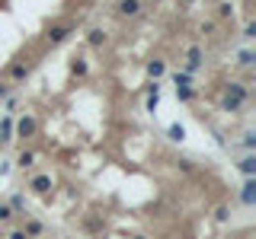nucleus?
Instances as JSON below:
<instances>
[{
  "label": "nucleus",
  "mask_w": 256,
  "mask_h": 239,
  "mask_svg": "<svg viewBox=\"0 0 256 239\" xmlns=\"http://www.w3.org/2000/svg\"><path fill=\"white\" fill-rule=\"evenodd\" d=\"M26 188H29L32 195H48V191L55 188V175L51 172H36V175H29Z\"/></svg>",
  "instance_id": "3"
},
{
  "label": "nucleus",
  "mask_w": 256,
  "mask_h": 239,
  "mask_svg": "<svg viewBox=\"0 0 256 239\" xmlns=\"http://www.w3.org/2000/svg\"><path fill=\"white\" fill-rule=\"evenodd\" d=\"M253 143H256V140H253V134H244V147H247V150H253Z\"/></svg>",
  "instance_id": "26"
},
{
  "label": "nucleus",
  "mask_w": 256,
  "mask_h": 239,
  "mask_svg": "<svg viewBox=\"0 0 256 239\" xmlns=\"http://www.w3.org/2000/svg\"><path fill=\"white\" fill-rule=\"evenodd\" d=\"M13 220H16V210L10 207V201H3L0 204V227H10Z\"/></svg>",
  "instance_id": "14"
},
{
  "label": "nucleus",
  "mask_w": 256,
  "mask_h": 239,
  "mask_svg": "<svg viewBox=\"0 0 256 239\" xmlns=\"http://www.w3.org/2000/svg\"><path fill=\"white\" fill-rule=\"evenodd\" d=\"M240 201H244L247 207H253V204H256V179H247L244 185H240Z\"/></svg>",
  "instance_id": "10"
},
{
  "label": "nucleus",
  "mask_w": 256,
  "mask_h": 239,
  "mask_svg": "<svg viewBox=\"0 0 256 239\" xmlns=\"http://www.w3.org/2000/svg\"><path fill=\"white\" fill-rule=\"evenodd\" d=\"M6 239H26V233H23V230H10V236H6Z\"/></svg>",
  "instance_id": "27"
},
{
  "label": "nucleus",
  "mask_w": 256,
  "mask_h": 239,
  "mask_svg": "<svg viewBox=\"0 0 256 239\" xmlns=\"http://www.w3.org/2000/svg\"><path fill=\"white\" fill-rule=\"evenodd\" d=\"M237 169H240V172L247 175V179H253V175H256V156H253V153H247L244 160L237 163Z\"/></svg>",
  "instance_id": "13"
},
{
  "label": "nucleus",
  "mask_w": 256,
  "mask_h": 239,
  "mask_svg": "<svg viewBox=\"0 0 256 239\" xmlns=\"http://www.w3.org/2000/svg\"><path fill=\"white\" fill-rule=\"evenodd\" d=\"M71 70H74V77H86V58H77L71 64Z\"/></svg>",
  "instance_id": "21"
},
{
  "label": "nucleus",
  "mask_w": 256,
  "mask_h": 239,
  "mask_svg": "<svg viewBox=\"0 0 256 239\" xmlns=\"http://www.w3.org/2000/svg\"><path fill=\"white\" fill-rule=\"evenodd\" d=\"M244 102H247V86L244 83L234 80V83L224 86V99H221V108H224V112H237Z\"/></svg>",
  "instance_id": "1"
},
{
  "label": "nucleus",
  "mask_w": 256,
  "mask_h": 239,
  "mask_svg": "<svg viewBox=\"0 0 256 239\" xmlns=\"http://www.w3.org/2000/svg\"><path fill=\"white\" fill-rule=\"evenodd\" d=\"M214 217H218V220H227V217H231V210H227V207H218V210H214Z\"/></svg>",
  "instance_id": "24"
},
{
  "label": "nucleus",
  "mask_w": 256,
  "mask_h": 239,
  "mask_svg": "<svg viewBox=\"0 0 256 239\" xmlns=\"http://www.w3.org/2000/svg\"><path fill=\"white\" fill-rule=\"evenodd\" d=\"M16 166L19 169H32L36 166V153H32V150H23V153L16 156Z\"/></svg>",
  "instance_id": "15"
},
{
  "label": "nucleus",
  "mask_w": 256,
  "mask_h": 239,
  "mask_svg": "<svg viewBox=\"0 0 256 239\" xmlns=\"http://www.w3.org/2000/svg\"><path fill=\"white\" fill-rule=\"evenodd\" d=\"M157 105H160V83H157V80H151V86H147V102H144V108H147V112H157Z\"/></svg>",
  "instance_id": "9"
},
{
  "label": "nucleus",
  "mask_w": 256,
  "mask_h": 239,
  "mask_svg": "<svg viewBox=\"0 0 256 239\" xmlns=\"http://www.w3.org/2000/svg\"><path fill=\"white\" fill-rule=\"evenodd\" d=\"M23 233H26V239H39V236H45V223L26 214V220H23Z\"/></svg>",
  "instance_id": "7"
},
{
  "label": "nucleus",
  "mask_w": 256,
  "mask_h": 239,
  "mask_svg": "<svg viewBox=\"0 0 256 239\" xmlns=\"http://www.w3.org/2000/svg\"><path fill=\"white\" fill-rule=\"evenodd\" d=\"M237 64H240V67H253V64H256V54H253V51H240V54H237Z\"/></svg>",
  "instance_id": "20"
},
{
  "label": "nucleus",
  "mask_w": 256,
  "mask_h": 239,
  "mask_svg": "<svg viewBox=\"0 0 256 239\" xmlns=\"http://www.w3.org/2000/svg\"><path fill=\"white\" fill-rule=\"evenodd\" d=\"M0 147H3V137H0Z\"/></svg>",
  "instance_id": "30"
},
{
  "label": "nucleus",
  "mask_w": 256,
  "mask_h": 239,
  "mask_svg": "<svg viewBox=\"0 0 256 239\" xmlns=\"http://www.w3.org/2000/svg\"><path fill=\"white\" fill-rule=\"evenodd\" d=\"M176 99L179 102H192L195 99V86H176Z\"/></svg>",
  "instance_id": "18"
},
{
  "label": "nucleus",
  "mask_w": 256,
  "mask_h": 239,
  "mask_svg": "<svg viewBox=\"0 0 256 239\" xmlns=\"http://www.w3.org/2000/svg\"><path fill=\"white\" fill-rule=\"evenodd\" d=\"M39 134V118L32 112H26V115H19L16 121H13V137H36Z\"/></svg>",
  "instance_id": "2"
},
{
  "label": "nucleus",
  "mask_w": 256,
  "mask_h": 239,
  "mask_svg": "<svg viewBox=\"0 0 256 239\" xmlns=\"http://www.w3.org/2000/svg\"><path fill=\"white\" fill-rule=\"evenodd\" d=\"M86 42H90V48H106L109 45V32L106 29H90L86 32Z\"/></svg>",
  "instance_id": "11"
},
{
  "label": "nucleus",
  "mask_w": 256,
  "mask_h": 239,
  "mask_svg": "<svg viewBox=\"0 0 256 239\" xmlns=\"http://www.w3.org/2000/svg\"><path fill=\"white\" fill-rule=\"evenodd\" d=\"M164 73H167V61H164V58L147 61V77H151V80H160Z\"/></svg>",
  "instance_id": "12"
},
{
  "label": "nucleus",
  "mask_w": 256,
  "mask_h": 239,
  "mask_svg": "<svg viewBox=\"0 0 256 239\" xmlns=\"http://www.w3.org/2000/svg\"><path fill=\"white\" fill-rule=\"evenodd\" d=\"M173 83H176V86H192V77L186 70H176V73H173Z\"/></svg>",
  "instance_id": "22"
},
{
  "label": "nucleus",
  "mask_w": 256,
  "mask_h": 239,
  "mask_svg": "<svg viewBox=\"0 0 256 239\" xmlns=\"http://www.w3.org/2000/svg\"><path fill=\"white\" fill-rule=\"evenodd\" d=\"M116 13L122 19H138L144 13V0H119L116 3Z\"/></svg>",
  "instance_id": "5"
},
{
  "label": "nucleus",
  "mask_w": 256,
  "mask_h": 239,
  "mask_svg": "<svg viewBox=\"0 0 256 239\" xmlns=\"http://www.w3.org/2000/svg\"><path fill=\"white\" fill-rule=\"evenodd\" d=\"M167 137H170V140H186V128L183 125H170V128H167Z\"/></svg>",
  "instance_id": "16"
},
{
  "label": "nucleus",
  "mask_w": 256,
  "mask_h": 239,
  "mask_svg": "<svg viewBox=\"0 0 256 239\" xmlns=\"http://www.w3.org/2000/svg\"><path fill=\"white\" fill-rule=\"evenodd\" d=\"M0 137H3V143L13 140V118H3V121H0Z\"/></svg>",
  "instance_id": "17"
},
{
  "label": "nucleus",
  "mask_w": 256,
  "mask_h": 239,
  "mask_svg": "<svg viewBox=\"0 0 256 239\" xmlns=\"http://www.w3.org/2000/svg\"><path fill=\"white\" fill-rule=\"evenodd\" d=\"M202 64H205V48H202V45H189V48H186V58H183V67H186V73L192 77V73L199 70Z\"/></svg>",
  "instance_id": "4"
},
{
  "label": "nucleus",
  "mask_w": 256,
  "mask_h": 239,
  "mask_svg": "<svg viewBox=\"0 0 256 239\" xmlns=\"http://www.w3.org/2000/svg\"><path fill=\"white\" fill-rule=\"evenodd\" d=\"M218 19H221V23L234 19V3H221V6H218Z\"/></svg>",
  "instance_id": "19"
},
{
  "label": "nucleus",
  "mask_w": 256,
  "mask_h": 239,
  "mask_svg": "<svg viewBox=\"0 0 256 239\" xmlns=\"http://www.w3.org/2000/svg\"><path fill=\"white\" fill-rule=\"evenodd\" d=\"M6 77H10V86L13 83H23V80H29V67H26L23 61H13L10 70H6Z\"/></svg>",
  "instance_id": "8"
},
{
  "label": "nucleus",
  "mask_w": 256,
  "mask_h": 239,
  "mask_svg": "<svg viewBox=\"0 0 256 239\" xmlns=\"http://www.w3.org/2000/svg\"><path fill=\"white\" fill-rule=\"evenodd\" d=\"M10 90H13L10 83H0V99H6V96H10Z\"/></svg>",
  "instance_id": "25"
},
{
  "label": "nucleus",
  "mask_w": 256,
  "mask_h": 239,
  "mask_svg": "<svg viewBox=\"0 0 256 239\" xmlns=\"http://www.w3.org/2000/svg\"><path fill=\"white\" fill-rule=\"evenodd\" d=\"M134 239H147V236H134Z\"/></svg>",
  "instance_id": "29"
},
{
  "label": "nucleus",
  "mask_w": 256,
  "mask_h": 239,
  "mask_svg": "<svg viewBox=\"0 0 256 239\" xmlns=\"http://www.w3.org/2000/svg\"><path fill=\"white\" fill-rule=\"evenodd\" d=\"M253 32H256V26H253V19L244 26V38H253Z\"/></svg>",
  "instance_id": "23"
},
{
  "label": "nucleus",
  "mask_w": 256,
  "mask_h": 239,
  "mask_svg": "<svg viewBox=\"0 0 256 239\" xmlns=\"http://www.w3.org/2000/svg\"><path fill=\"white\" fill-rule=\"evenodd\" d=\"M151 3H154V6H167V0H151Z\"/></svg>",
  "instance_id": "28"
},
{
  "label": "nucleus",
  "mask_w": 256,
  "mask_h": 239,
  "mask_svg": "<svg viewBox=\"0 0 256 239\" xmlns=\"http://www.w3.org/2000/svg\"><path fill=\"white\" fill-rule=\"evenodd\" d=\"M71 35H74V26L71 23H58V26H51V29H48V35H45V38H48V45H61Z\"/></svg>",
  "instance_id": "6"
}]
</instances>
